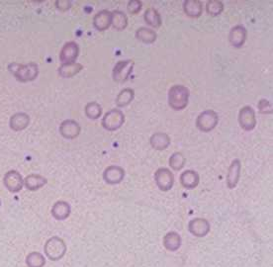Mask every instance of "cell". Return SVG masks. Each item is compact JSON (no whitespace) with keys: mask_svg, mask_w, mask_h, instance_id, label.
<instances>
[{"mask_svg":"<svg viewBox=\"0 0 273 267\" xmlns=\"http://www.w3.org/2000/svg\"><path fill=\"white\" fill-rule=\"evenodd\" d=\"M258 110L261 114H271L272 113V105L266 99H261L258 102Z\"/></svg>","mask_w":273,"mask_h":267,"instance_id":"obj_34","label":"cell"},{"mask_svg":"<svg viewBox=\"0 0 273 267\" xmlns=\"http://www.w3.org/2000/svg\"><path fill=\"white\" fill-rule=\"evenodd\" d=\"M154 180L157 187L164 192L169 191L174 184V176L172 172L165 167H160L155 171Z\"/></svg>","mask_w":273,"mask_h":267,"instance_id":"obj_7","label":"cell"},{"mask_svg":"<svg viewBox=\"0 0 273 267\" xmlns=\"http://www.w3.org/2000/svg\"><path fill=\"white\" fill-rule=\"evenodd\" d=\"M93 26L98 31H105L111 26V12L108 10H101L95 14L93 18Z\"/></svg>","mask_w":273,"mask_h":267,"instance_id":"obj_15","label":"cell"},{"mask_svg":"<svg viewBox=\"0 0 273 267\" xmlns=\"http://www.w3.org/2000/svg\"><path fill=\"white\" fill-rule=\"evenodd\" d=\"M219 122L218 114L213 110H205L203 111L196 119V127L204 132H211L216 128Z\"/></svg>","mask_w":273,"mask_h":267,"instance_id":"obj_4","label":"cell"},{"mask_svg":"<svg viewBox=\"0 0 273 267\" xmlns=\"http://www.w3.org/2000/svg\"><path fill=\"white\" fill-rule=\"evenodd\" d=\"M189 89L184 85H174L168 91V104L175 110H183L188 105L189 100Z\"/></svg>","mask_w":273,"mask_h":267,"instance_id":"obj_1","label":"cell"},{"mask_svg":"<svg viewBox=\"0 0 273 267\" xmlns=\"http://www.w3.org/2000/svg\"><path fill=\"white\" fill-rule=\"evenodd\" d=\"M79 53L78 44L75 42H67L60 50L59 58L62 63L75 62Z\"/></svg>","mask_w":273,"mask_h":267,"instance_id":"obj_11","label":"cell"},{"mask_svg":"<svg viewBox=\"0 0 273 267\" xmlns=\"http://www.w3.org/2000/svg\"><path fill=\"white\" fill-rule=\"evenodd\" d=\"M149 142H150V145L152 146V148H154L156 150H164L170 144V137L167 134L158 132V133H154L150 136Z\"/></svg>","mask_w":273,"mask_h":267,"instance_id":"obj_16","label":"cell"},{"mask_svg":"<svg viewBox=\"0 0 273 267\" xmlns=\"http://www.w3.org/2000/svg\"><path fill=\"white\" fill-rule=\"evenodd\" d=\"M200 181L199 174L194 170H185L180 175V183L186 189H194Z\"/></svg>","mask_w":273,"mask_h":267,"instance_id":"obj_18","label":"cell"},{"mask_svg":"<svg viewBox=\"0 0 273 267\" xmlns=\"http://www.w3.org/2000/svg\"><path fill=\"white\" fill-rule=\"evenodd\" d=\"M5 186L12 192H18L23 187V179L21 175L16 171L8 172L4 177Z\"/></svg>","mask_w":273,"mask_h":267,"instance_id":"obj_17","label":"cell"},{"mask_svg":"<svg viewBox=\"0 0 273 267\" xmlns=\"http://www.w3.org/2000/svg\"><path fill=\"white\" fill-rule=\"evenodd\" d=\"M185 14L191 18H198L203 12V4L199 0H186L183 3Z\"/></svg>","mask_w":273,"mask_h":267,"instance_id":"obj_19","label":"cell"},{"mask_svg":"<svg viewBox=\"0 0 273 267\" xmlns=\"http://www.w3.org/2000/svg\"><path fill=\"white\" fill-rule=\"evenodd\" d=\"M136 38L144 44H152L155 42L157 35L153 30H150L145 27H141L136 30Z\"/></svg>","mask_w":273,"mask_h":267,"instance_id":"obj_24","label":"cell"},{"mask_svg":"<svg viewBox=\"0 0 273 267\" xmlns=\"http://www.w3.org/2000/svg\"><path fill=\"white\" fill-rule=\"evenodd\" d=\"M81 128L79 124L74 120H65L60 124L59 132L61 135L67 139H73L80 134Z\"/></svg>","mask_w":273,"mask_h":267,"instance_id":"obj_12","label":"cell"},{"mask_svg":"<svg viewBox=\"0 0 273 267\" xmlns=\"http://www.w3.org/2000/svg\"><path fill=\"white\" fill-rule=\"evenodd\" d=\"M29 121H30V119H29L28 115H26L24 113H18V114H15L14 116H12V118L10 120V126L15 131H21L28 126Z\"/></svg>","mask_w":273,"mask_h":267,"instance_id":"obj_27","label":"cell"},{"mask_svg":"<svg viewBox=\"0 0 273 267\" xmlns=\"http://www.w3.org/2000/svg\"><path fill=\"white\" fill-rule=\"evenodd\" d=\"M83 68V65L78 62H71V63H62V65L58 68V74L61 77L69 78L77 73H79Z\"/></svg>","mask_w":273,"mask_h":267,"instance_id":"obj_22","label":"cell"},{"mask_svg":"<svg viewBox=\"0 0 273 267\" xmlns=\"http://www.w3.org/2000/svg\"><path fill=\"white\" fill-rule=\"evenodd\" d=\"M142 7V3L139 0H130L127 5V9L131 14H137Z\"/></svg>","mask_w":273,"mask_h":267,"instance_id":"obj_33","label":"cell"},{"mask_svg":"<svg viewBox=\"0 0 273 267\" xmlns=\"http://www.w3.org/2000/svg\"><path fill=\"white\" fill-rule=\"evenodd\" d=\"M211 229L210 222L206 219L196 218L189 222L188 223V230L191 234L197 237H204L206 236Z\"/></svg>","mask_w":273,"mask_h":267,"instance_id":"obj_9","label":"cell"},{"mask_svg":"<svg viewBox=\"0 0 273 267\" xmlns=\"http://www.w3.org/2000/svg\"><path fill=\"white\" fill-rule=\"evenodd\" d=\"M135 61L133 59H126L118 61L112 71L113 79L116 82H124L128 79L134 69Z\"/></svg>","mask_w":273,"mask_h":267,"instance_id":"obj_6","label":"cell"},{"mask_svg":"<svg viewBox=\"0 0 273 267\" xmlns=\"http://www.w3.org/2000/svg\"><path fill=\"white\" fill-rule=\"evenodd\" d=\"M125 177V170L118 165H110L103 172V179L106 183L115 185L123 181Z\"/></svg>","mask_w":273,"mask_h":267,"instance_id":"obj_10","label":"cell"},{"mask_svg":"<svg viewBox=\"0 0 273 267\" xmlns=\"http://www.w3.org/2000/svg\"><path fill=\"white\" fill-rule=\"evenodd\" d=\"M9 69L13 74L21 81L33 80L38 75V66L35 63H30L28 65L12 63L9 65Z\"/></svg>","mask_w":273,"mask_h":267,"instance_id":"obj_3","label":"cell"},{"mask_svg":"<svg viewBox=\"0 0 273 267\" xmlns=\"http://www.w3.org/2000/svg\"><path fill=\"white\" fill-rule=\"evenodd\" d=\"M224 11V4L220 0H209L206 3V12L210 16H219Z\"/></svg>","mask_w":273,"mask_h":267,"instance_id":"obj_30","label":"cell"},{"mask_svg":"<svg viewBox=\"0 0 273 267\" xmlns=\"http://www.w3.org/2000/svg\"><path fill=\"white\" fill-rule=\"evenodd\" d=\"M125 122V115L119 109H112L108 111L103 119H102V126L105 130L113 132L122 127Z\"/></svg>","mask_w":273,"mask_h":267,"instance_id":"obj_5","label":"cell"},{"mask_svg":"<svg viewBox=\"0 0 273 267\" xmlns=\"http://www.w3.org/2000/svg\"><path fill=\"white\" fill-rule=\"evenodd\" d=\"M45 252L50 260H59L66 252V244L60 237L52 236L46 242Z\"/></svg>","mask_w":273,"mask_h":267,"instance_id":"obj_2","label":"cell"},{"mask_svg":"<svg viewBox=\"0 0 273 267\" xmlns=\"http://www.w3.org/2000/svg\"><path fill=\"white\" fill-rule=\"evenodd\" d=\"M135 97L134 89L128 87L120 91L116 98V104L118 107H126L128 106Z\"/></svg>","mask_w":273,"mask_h":267,"instance_id":"obj_25","label":"cell"},{"mask_svg":"<svg viewBox=\"0 0 273 267\" xmlns=\"http://www.w3.org/2000/svg\"><path fill=\"white\" fill-rule=\"evenodd\" d=\"M143 19L149 26L158 28L161 25V17L158 11L154 8H147L143 14Z\"/></svg>","mask_w":273,"mask_h":267,"instance_id":"obj_26","label":"cell"},{"mask_svg":"<svg viewBox=\"0 0 273 267\" xmlns=\"http://www.w3.org/2000/svg\"><path fill=\"white\" fill-rule=\"evenodd\" d=\"M0 204H1V201H0Z\"/></svg>","mask_w":273,"mask_h":267,"instance_id":"obj_36","label":"cell"},{"mask_svg":"<svg viewBox=\"0 0 273 267\" xmlns=\"http://www.w3.org/2000/svg\"><path fill=\"white\" fill-rule=\"evenodd\" d=\"M240 169H241V163L240 160L235 158L231 161V163L228 166V174H227V186L229 189L235 188V186L238 183L239 177H240Z\"/></svg>","mask_w":273,"mask_h":267,"instance_id":"obj_13","label":"cell"},{"mask_svg":"<svg viewBox=\"0 0 273 267\" xmlns=\"http://www.w3.org/2000/svg\"><path fill=\"white\" fill-rule=\"evenodd\" d=\"M70 2L67 0H58L56 1V7L62 11L68 10L70 8Z\"/></svg>","mask_w":273,"mask_h":267,"instance_id":"obj_35","label":"cell"},{"mask_svg":"<svg viewBox=\"0 0 273 267\" xmlns=\"http://www.w3.org/2000/svg\"><path fill=\"white\" fill-rule=\"evenodd\" d=\"M184 165H185V157L181 152L177 151L171 154V156L169 157V166L173 170L179 171L180 169L183 168Z\"/></svg>","mask_w":273,"mask_h":267,"instance_id":"obj_31","label":"cell"},{"mask_svg":"<svg viewBox=\"0 0 273 267\" xmlns=\"http://www.w3.org/2000/svg\"><path fill=\"white\" fill-rule=\"evenodd\" d=\"M111 25L117 31H123L128 26V17L122 11L111 12Z\"/></svg>","mask_w":273,"mask_h":267,"instance_id":"obj_23","label":"cell"},{"mask_svg":"<svg viewBox=\"0 0 273 267\" xmlns=\"http://www.w3.org/2000/svg\"><path fill=\"white\" fill-rule=\"evenodd\" d=\"M51 214L53 218L58 221L65 220L70 215V206L67 202L58 201L53 205L51 209Z\"/></svg>","mask_w":273,"mask_h":267,"instance_id":"obj_21","label":"cell"},{"mask_svg":"<svg viewBox=\"0 0 273 267\" xmlns=\"http://www.w3.org/2000/svg\"><path fill=\"white\" fill-rule=\"evenodd\" d=\"M163 245L168 251H176L181 246V236L176 231H169L163 237Z\"/></svg>","mask_w":273,"mask_h":267,"instance_id":"obj_20","label":"cell"},{"mask_svg":"<svg viewBox=\"0 0 273 267\" xmlns=\"http://www.w3.org/2000/svg\"><path fill=\"white\" fill-rule=\"evenodd\" d=\"M46 183V179L37 174L29 175L25 179V186L29 190H38L39 188L43 187Z\"/></svg>","mask_w":273,"mask_h":267,"instance_id":"obj_28","label":"cell"},{"mask_svg":"<svg viewBox=\"0 0 273 267\" xmlns=\"http://www.w3.org/2000/svg\"><path fill=\"white\" fill-rule=\"evenodd\" d=\"M85 114L91 120H96L101 117L102 107L97 102H89L85 106Z\"/></svg>","mask_w":273,"mask_h":267,"instance_id":"obj_29","label":"cell"},{"mask_svg":"<svg viewBox=\"0 0 273 267\" xmlns=\"http://www.w3.org/2000/svg\"><path fill=\"white\" fill-rule=\"evenodd\" d=\"M45 263L44 256L39 252H32L27 257V264L29 267H43Z\"/></svg>","mask_w":273,"mask_h":267,"instance_id":"obj_32","label":"cell"},{"mask_svg":"<svg viewBox=\"0 0 273 267\" xmlns=\"http://www.w3.org/2000/svg\"><path fill=\"white\" fill-rule=\"evenodd\" d=\"M238 123L244 131H252L256 126L255 112L250 106H244L239 110Z\"/></svg>","mask_w":273,"mask_h":267,"instance_id":"obj_8","label":"cell"},{"mask_svg":"<svg viewBox=\"0 0 273 267\" xmlns=\"http://www.w3.org/2000/svg\"><path fill=\"white\" fill-rule=\"evenodd\" d=\"M246 40V30L241 25L232 27L228 34V42L234 47H241Z\"/></svg>","mask_w":273,"mask_h":267,"instance_id":"obj_14","label":"cell"}]
</instances>
